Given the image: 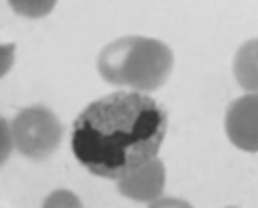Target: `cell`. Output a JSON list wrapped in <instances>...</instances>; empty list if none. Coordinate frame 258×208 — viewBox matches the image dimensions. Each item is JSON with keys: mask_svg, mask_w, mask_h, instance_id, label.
Segmentation results:
<instances>
[{"mask_svg": "<svg viewBox=\"0 0 258 208\" xmlns=\"http://www.w3.org/2000/svg\"><path fill=\"white\" fill-rule=\"evenodd\" d=\"M232 71L244 91H258V38L244 42L238 48Z\"/></svg>", "mask_w": 258, "mask_h": 208, "instance_id": "8992f818", "label": "cell"}, {"mask_svg": "<svg viewBox=\"0 0 258 208\" xmlns=\"http://www.w3.org/2000/svg\"><path fill=\"white\" fill-rule=\"evenodd\" d=\"M151 206H189V202L187 200H179V198H165V196H159L157 200H153L151 202Z\"/></svg>", "mask_w": 258, "mask_h": 208, "instance_id": "30bf717a", "label": "cell"}, {"mask_svg": "<svg viewBox=\"0 0 258 208\" xmlns=\"http://www.w3.org/2000/svg\"><path fill=\"white\" fill-rule=\"evenodd\" d=\"M165 180H167V171L161 159L153 157L133 173L125 174L123 178L115 180L117 182V192L135 202H145L151 204L157 200L165 190Z\"/></svg>", "mask_w": 258, "mask_h": 208, "instance_id": "5b68a950", "label": "cell"}, {"mask_svg": "<svg viewBox=\"0 0 258 208\" xmlns=\"http://www.w3.org/2000/svg\"><path fill=\"white\" fill-rule=\"evenodd\" d=\"M6 2L18 16H24L28 20H38L48 16L54 10L58 0H6Z\"/></svg>", "mask_w": 258, "mask_h": 208, "instance_id": "52a82bcc", "label": "cell"}, {"mask_svg": "<svg viewBox=\"0 0 258 208\" xmlns=\"http://www.w3.org/2000/svg\"><path fill=\"white\" fill-rule=\"evenodd\" d=\"M44 206H82V200L68 188H58L44 198Z\"/></svg>", "mask_w": 258, "mask_h": 208, "instance_id": "ba28073f", "label": "cell"}, {"mask_svg": "<svg viewBox=\"0 0 258 208\" xmlns=\"http://www.w3.org/2000/svg\"><path fill=\"white\" fill-rule=\"evenodd\" d=\"M167 113L143 91H115L88 105L74 121L72 153L99 178L119 180L157 157Z\"/></svg>", "mask_w": 258, "mask_h": 208, "instance_id": "6da1fadb", "label": "cell"}, {"mask_svg": "<svg viewBox=\"0 0 258 208\" xmlns=\"http://www.w3.org/2000/svg\"><path fill=\"white\" fill-rule=\"evenodd\" d=\"M14 46L10 44V46H2V73H6L8 68L12 66V50Z\"/></svg>", "mask_w": 258, "mask_h": 208, "instance_id": "8fae6325", "label": "cell"}, {"mask_svg": "<svg viewBox=\"0 0 258 208\" xmlns=\"http://www.w3.org/2000/svg\"><path fill=\"white\" fill-rule=\"evenodd\" d=\"M10 129L16 149L32 161L48 159L60 147L64 135L62 121L52 109L44 105L20 109L10 121Z\"/></svg>", "mask_w": 258, "mask_h": 208, "instance_id": "3957f363", "label": "cell"}, {"mask_svg": "<svg viewBox=\"0 0 258 208\" xmlns=\"http://www.w3.org/2000/svg\"><path fill=\"white\" fill-rule=\"evenodd\" d=\"M225 131L236 149L258 153V91H246L228 105Z\"/></svg>", "mask_w": 258, "mask_h": 208, "instance_id": "277c9868", "label": "cell"}, {"mask_svg": "<svg viewBox=\"0 0 258 208\" xmlns=\"http://www.w3.org/2000/svg\"><path fill=\"white\" fill-rule=\"evenodd\" d=\"M97 71L111 85L149 93L169 79L173 71V50L155 38H117L99 52Z\"/></svg>", "mask_w": 258, "mask_h": 208, "instance_id": "7a4b0ae2", "label": "cell"}, {"mask_svg": "<svg viewBox=\"0 0 258 208\" xmlns=\"http://www.w3.org/2000/svg\"><path fill=\"white\" fill-rule=\"evenodd\" d=\"M16 145H14V137H12V129H10L8 121L2 119V163L8 161V155H10V151Z\"/></svg>", "mask_w": 258, "mask_h": 208, "instance_id": "9c48e42d", "label": "cell"}]
</instances>
